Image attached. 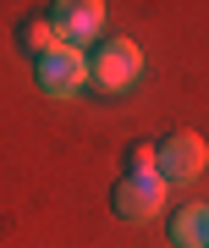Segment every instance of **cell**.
<instances>
[{"label":"cell","instance_id":"1","mask_svg":"<svg viewBox=\"0 0 209 248\" xmlns=\"http://www.w3.org/2000/svg\"><path fill=\"white\" fill-rule=\"evenodd\" d=\"M138 78H143V50L132 45V39H104V45L88 55V83L104 89V94H121Z\"/></svg>","mask_w":209,"mask_h":248},{"label":"cell","instance_id":"2","mask_svg":"<svg viewBox=\"0 0 209 248\" xmlns=\"http://www.w3.org/2000/svg\"><path fill=\"white\" fill-rule=\"evenodd\" d=\"M154 149H160V182H198L209 166V143L198 133H171Z\"/></svg>","mask_w":209,"mask_h":248},{"label":"cell","instance_id":"3","mask_svg":"<svg viewBox=\"0 0 209 248\" xmlns=\"http://www.w3.org/2000/svg\"><path fill=\"white\" fill-rule=\"evenodd\" d=\"M39 66V89L50 94V99H72L88 83V55L83 50H72V45H61V50H50L44 61H33Z\"/></svg>","mask_w":209,"mask_h":248},{"label":"cell","instance_id":"4","mask_svg":"<svg viewBox=\"0 0 209 248\" xmlns=\"http://www.w3.org/2000/svg\"><path fill=\"white\" fill-rule=\"evenodd\" d=\"M44 17L55 22L61 45H72V50H83L88 39H99V33H104V6H99V0H61V6L44 11Z\"/></svg>","mask_w":209,"mask_h":248},{"label":"cell","instance_id":"5","mask_svg":"<svg viewBox=\"0 0 209 248\" xmlns=\"http://www.w3.org/2000/svg\"><path fill=\"white\" fill-rule=\"evenodd\" d=\"M110 204H116L121 221H149V215H160L165 210V182H160V171L154 177H121L116 193H110Z\"/></svg>","mask_w":209,"mask_h":248},{"label":"cell","instance_id":"6","mask_svg":"<svg viewBox=\"0 0 209 248\" xmlns=\"http://www.w3.org/2000/svg\"><path fill=\"white\" fill-rule=\"evenodd\" d=\"M171 243L176 248H209V204H187L171 215Z\"/></svg>","mask_w":209,"mask_h":248},{"label":"cell","instance_id":"7","mask_svg":"<svg viewBox=\"0 0 209 248\" xmlns=\"http://www.w3.org/2000/svg\"><path fill=\"white\" fill-rule=\"evenodd\" d=\"M17 50L33 55V61H44L50 50H61V33H55V22L44 17V11H39V17H28V22L17 28Z\"/></svg>","mask_w":209,"mask_h":248},{"label":"cell","instance_id":"8","mask_svg":"<svg viewBox=\"0 0 209 248\" xmlns=\"http://www.w3.org/2000/svg\"><path fill=\"white\" fill-rule=\"evenodd\" d=\"M160 171V149L149 138H138V143H127V177H154Z\"/></svg>","mask_w":209,"mask_h":248}]
</instances>
